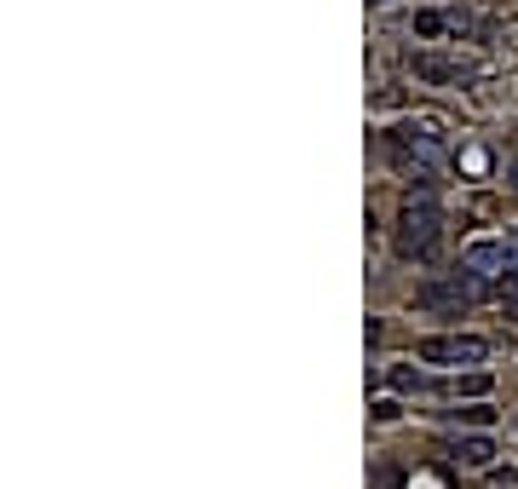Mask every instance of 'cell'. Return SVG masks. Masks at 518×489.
<instances>
[{
	"label": "cell",
	"instance_id": "1",
	"mask_svg": "<svg viewBox=\"0 0 518 489\" xmlns=\"http://www.w3.org/2000/svg\"><path fill=\"white\" fill-rule=\"evenodd\" d=\"M432 248H438V208H432V202H409L403 231H398V254L403 259H426Z\"/></svg>",
	"mask_w": 518,
	"mask_h": 489
},
{
	"label": "cell",
	"instance_id": "2",
	"mask_svg": "<svg viewBox=\"0 0 518 489\" xmlns=\"http://www.w3.org/2000/svg\"><path fill=\"white\" fill-rule=\"evenodd\" d=\"M484 340H472V334H432V340H421L415 346V357L421 363H484Z\"/></svg>",
	"mask_w": 518,
	"mask_h": 489
},
{
	"label": "cell",
	"instance_id": "3",
	"mask_svg": "<svg viewBox=\"0 0 518 489\" xmlns=\"http://www.w3.org/2000/svg\"><path fill=\"white\" fill-rule=\"evenodd\" d=\"M472 294H478V282L467 271V277H449V282H426L421 294H415V305L421 311H449V305H467Z\"/></svg>",
	"mask_w": 518,
	"mask_h": 489
},
{
	"label": "cell",
	"instance_id": "4",
	"mask_svg": "<svg viewBox=\"0 0 518 489\" xmlns=\"http://www.w3.org/2000/svg\"><path fill=\"white\" fill-rule=\"evenodd\" d=\"M513 265H518V248H507V242H472L467 248L472 277H495V271H513Z\"/></svg>",
	"mask_w": 518,
	"mask_h": 489
},
{
	"label": "cell",
	"instance_id": "5",
	"mask_svg": "<svg viewBox=\"0 0 518 489\" xmlns=\"http://www.w3.org/2000/svg\"><path fill=\"white\" fill-rule=\"evenodd\" d=\"M415 75H421V81H467L472 64L444 58V52H415Z\"/></svg>",
	"mask_w": 518,
	"mask_h": 489
},
{
	"label": "cell",
	"instance_id": "6",
	"mask_svg": "<svg viewBox=\"0 0 518 489\" xmlns=\"http://www.w3.org/2000/svg\"><path fill=\"white\" fill-rule=\"evenodd\" d=\"M444 420H455V426H490L495 409L490 403H467V409H444Z\"/></svg>",
	"mask_w": 518,
	"mask_h": 489
},
{
	"label": "cell",
	"instance_id": "7",
	"mask_svg": "<svg viewBox=\"0 0 518 489\" xmlns=\"http://www.w3.org/2000/svg\"><path fill=\"white\" fill-rule=\"evenodd\" d=\"M490 455H495V449L484 438H461V461H467V466H490Z\"/></svg>",
	"mask_w": 518,
	"mask_h": 489
},
{
	"label": "cell",
	"instance_id": "8",
	"mask_svg": "<svg viewBox=\"0 0 518 489\" xmlns=\"http://www.w3.org/2000/svg\"><path fill=\"white\" fill-rule=\"evenodd\" d=\"M501 300L518 311V271H507V277H501Z\"/></svg>",
	"mask_w": 518,
	"mask_h": 489
},
{
	"label": "cell",
	"instance_id": "9",
	"mask_svg": "<svg viewBox=\"0 0 518 489\" xmlns=\"http://www.w3.org/2000/svg\"><path fill=\"white\" fill-rule=\"evenodd\" d=\"M375 6H386V0H375Z\"/></svg>",
	"mask_w": 518,
	"mask_h": 489
}]
</instances>
